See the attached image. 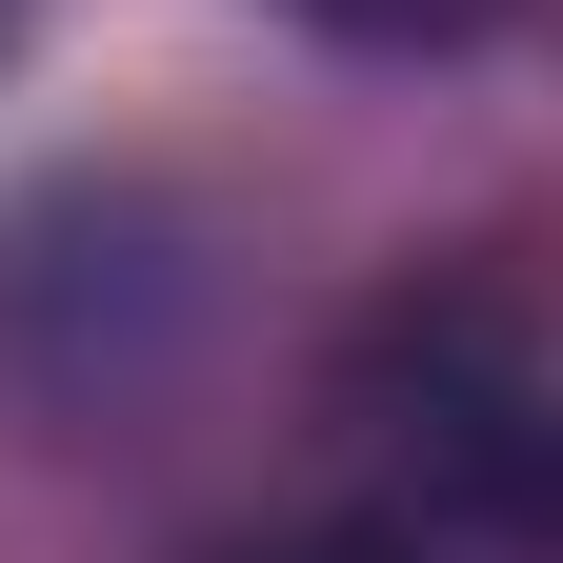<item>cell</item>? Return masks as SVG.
<instances>
[{
  "instance_id": "cell-1",
  "label": "cell",
  "mask_w": 563,
  "mask_h": 563,
  "mask_svg": "<svg viewBox=\"0 0 563 563\" xmlns=\"http://www.w3.org/2000/svg\"><path fill=\"white\" fill-rule=\"evenodd\" d=\"M322 41H463V21H504V0H302Z\"/></svg>"
},
{
  "instance_id": "cell-2",
  "label": "cell",
  "mask_w": 563,
  "mask_h": 563,
  "mask_svg": "<svg viewBox=\"0 0 563 563\" xmlns=\"http://www.w3.org/2000/svg\"><path fill=\"white\" fill-rule=\"evenodd\" d=\"M282 563H422V543H383V523H322V543H282Z\"/></svg>"
},
{
  "instance_id": "cell-3",
  "label": "cell",
  "mask_w": 563,
  "mask_h": 563,
  "mask_svg": "<svg viewBox=\"0 0 563 563\" xmlns=\"http://www.w3.org/2000/svg\"><path fill=\"white\" fill-rule=\"evenodd\" d=\"M0 21H21V0H0Z\"/></svg>"
}]
</instances>
